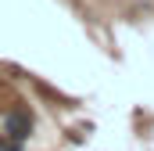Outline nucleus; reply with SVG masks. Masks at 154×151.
<instances>
[{
    "label": "nucleus",
    "instance_id": "obj_1",
    "mask_svg": "<svg viewBox=\"0 0 154 151\" xmlns=\"http://www.w3.org/2000/svg\"><path fill=\"white\" fill-rule=\"evenodd\" d=\"M29 133H32V115H29V108H14V112L4 115V137L11 144H22Z\"/></svg>",
    "mask_w": 154,
    "mask_h": 151
},
{
    "label": "nucleus",
    "instance_id": "obj_2",
    "mask_svg": "<svg viewBox=\"0 0 154 151\" xmlns=\"http://www.w3.org/2000/svg\"><path fill=\"white\" fill-rule=\"evenodd\" d=\"M22 148V144H11V140H7V137H4V140H0V151H18Z\"/></svg>",
    "mask_w": 154,
    "mask_h": 151
}]
</instances>
